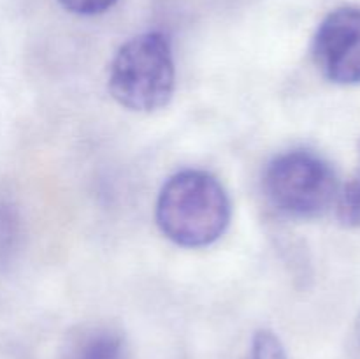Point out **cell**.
<instances>
[{
	"instance_id": "obj_4",
	"label": "cell",
	"mask_w": 360,
	"mask_h": 359,
	"mask_svg": "<svg viewBox=\"0 0 360 359\" xmlns=\"http://www.w3.org/2000/svg\"><path fill=\"white\" fill-rule=\"evenodd\" d=\"M313 58L333 83H360V9L341 7L320 23L313 39Z\"/></svg>"
},
{
	"instance_id": "obj_6",
	"label": "cell",
	"mask_w": 360,
	"mask_h": 359,
	"mask_svg": "<svg viewBox=\"0 0 360 359\" xmlns=\"http://www.w3.org/2000/svg\"><path fill=\"white\" fill-rule=\"evenodd\" d=\"M248 359H290L283 341L271 329H259L252 338Z\"/></svg>"
},
{
	"instance_id": "obj_3",
	"label": "cell",
	"mask_w": 360,
	"mask_h": 359,
	"mask_svg": "<svg viewBox=\"0 0 360 359\" xmlns=\"http://www.w3.org/2000/svg\"><path fill=\"white\" fill-rule=\"evenodd\" d=\"M264 192L280 213L299 220L322 217L338 197L333 165L309 150L278 155L264 172Z\"/></svg>"
},
{
	"instance_id": "obj_9",
	"label": "cell",
	"mask_w": 360,
	"mask_h": 359,
	"mask_svg": "<svg viewBox=\"0 0 360 359\" xmlns=\"http://www.w3.org/2000/svg\"><path fill=\"white\" fill-rule=\"evenodd\" d=\"M359 151H360V144H359Z\"/></svg>"
},
{
	"instance_id": "obj_7",
	"label": "cell",
	"mask_w": 360,
	"mask_h": 359,
	"mask_svg": "<svg viewBox=\"0 0 360 359\" xmlns=\"http://www.w3.org/2000/svg\"><path fill=\"white\" fill-rule=\"evenodd\" d=\"M83 359H123L122 341L112 334H101L86 345Z\"/></svg>"
},
{
	"instance_id": "obj_2",
	"label": "cell",
	"mask_w": 360,
	"mask_h": 359,
	"mask_svg": "<svg viewBox=\"0 0 360 359\" xmlns=\"http://www.w3.org/2000/svg\"><path fill=\"white\" fill-rule=\"evenodd\" d=\"M174 83L171 41L162 32H146L127 41L109 67V92L130 111L151 113L167 106Z\"/></svg>"
},
{
	"instance_id": "obj_1",
	"label": "cell",
	"mask_w": 360,
	"mask_h": 359,
	"mask_svg": "<svg viewBox=\"0 0 360 359\" xmlns=\"http://www.w3.org/2000/svg\"><path fill=\"white\" fill-rule=\"evenodd\" d=\"M155 218L162 234L185 248H204L221 238L231 222V201L211 172L185 169L162 187Z\"/></svg>"
},
{
	"instance_id": "obj_8",
	"label": "cell",
	"mask_w": 360,
	"mask_h": 359,
	"mask_svg": "<svg viewBox=\"0 0 360 359\" xmlns=\"http://www.w3.org/2000/svg\"><path fill=\"white\" fill-rule=\"evenodd\" d=\"M67 11L81 14V16H94L108 11L116 0H58Z\"/></svg>"
},
{
	"instance_id": "obj_5",
	"label": "cell",
	"mask_w": 360,
	"mask_h": 359,
	"mask_svg": "<svg viewBox=\"0 0 360 359\" xmlns=\"http://www.w3.org/2000/svg\"><path fill=\"white\" fill-rule=\"evenodd\" d=\"M336 213L341 225L348 229L360 227V171L352 176L336 197Z\"/></svg>"
}]
</instances>
